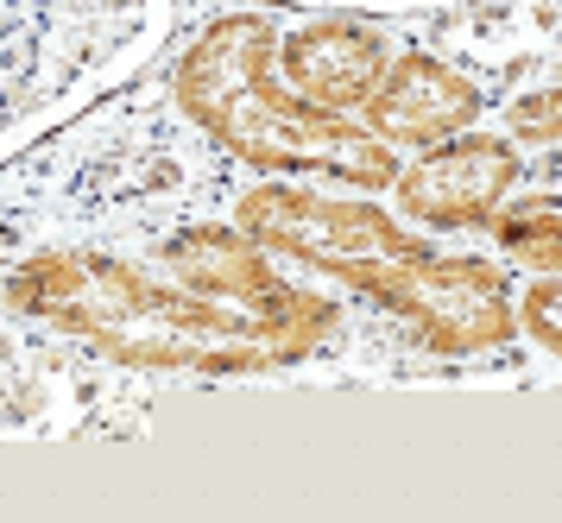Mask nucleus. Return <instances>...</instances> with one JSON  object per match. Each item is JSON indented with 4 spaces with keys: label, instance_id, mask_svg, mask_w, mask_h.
I'll return each mask as SVG.
<instances>
[{
    "label": "nucleus",
    "instance_id": "nucleus-8",
    "mask_svg": "<svg viewBox=\"0 0 562 523\" xmlns=\"http://www.w3.org/2000/svg\"><path fill=\"white\" fill-rule=\"evenodd\" d=\"M493 240L499 252H512V265L525 272H557L562 265V208L557 196H525L493 215Z\"/></svg>",
    "mask_w": 562,
    "mask_h": 523
},
{
    "label": "nucleus",
    "instance_id": "nucleus-1",
    "mask_svg": "<svg viewBox=\"0 0 562 523\" xmlns=\"http://www.w3.org/2000/svg\"><path fill=\"white\" fill-rule=\"evenodd\" d=\"M183 291L108 252H38L7 277L20 316L77 334L102 360L165 373H254L304 360L335 328V303L284 284L247 234L196 227L165 247Z\"/></svg>",
    "mask_w": 562,
    "mask_h": 523
},
{
    "label": "nucleus",
    "instance_id": "nucleus-10",
    "mask_svg": "<svg viewBox=\"0 0 562 523\" xmlns=\"http://www.w3.org/2000/svg\"><path fill=\"white\" fill-rule=\"evenodd\" d=\"M506 126H512V139L550 146V139H557V126H562V95L550 89V82H543V89H525V95H512Z\"/></svg>",
    "mask_w": 562,
    "mask_h": 523
},
{
    "label": "nucleus",
    "instance_id": "nucleus-6",
    "mask_svg": "<svg viewBox=\"0 0 562 523\" xmlns=\"http://www.w3.org/2000/svg\"><path fill=\"white\" fill-rule=\"evenodd\" d=\"M360 107H367V133L380 146H436L481 121V82L430 50H405L385 64V76Z\"/></svg>",
    "mask_w": 562,
    "mask_h": 523
},
{
    "label": "nucleus",
    "instance_id": "nucleus-7",
    "mask_svg": "<svg viewBox=\"0 0 562 523\" xmlns=\"http://www.w3.org/2000/svg\"><path fill=\"white\" fill-rule=\"evenodd\" d=\"M392 64V38L360 13H323L279 38V76L316 107H360Z\"/></svg>",
    "mask_w": 562,
    "mask_h": 523
},
{
    "label": "nucleus",
    "instance_id": "nucleus-11",
    "mask_svg": "<svg viewBox=\"0 0 562 523\" xmlns=\"http://www.w3.org/2000/svg\"><path fill=\"white\" fill-rule=\"evenodd\" d=\"M291 7H335V13H449L461 0H291Z\"/></svg>",
    "mask_w": 562,
    "mask_h": 523
},
{
    "label": "nucleus",
    "instance_id": "nucleus-3",
    "mask_svg": "<svg viewBox=\"0 0 562 523\" xmlns=\"http://www.w3.org/2000/svg\"><path fill=\"white\" fill-rule=\"evenodd\" d=\"M171 101L215 146L279 177H329L355 190H392L398 158L367 126L335 121L329 107L291 95L279 76V32L266 13L234 7L196 25L171 64Z\"/></svg>",
    "mask_w": 562,
    "mask_h": 523
},
{
    "label": "nucleus",
    "instance_id": "nucleus-4",
    "mask_svg": "<svg viewBox=\"0 0 562 523\" xmlns=\"http://www.w3.org/2000/svg\"><path fill=\"white\" fill-rule=\"evenodd\" d=\"M178 32V0H0V164L121 95Z\"/></svg>",
    "mask_w": 562,
    "mask_h": 523
},
{
    "label": "nucleus",
    "instance_id": "nucleus-5",
    "mask_svg": "<svg viewBox=\"0 0 562 523\" xmlns=\"http://www.w3.org/2000/svg\"><path fill=\"white\" fill-rule=\"evenodd\" d=\"M518 171H525V158H518L512 139L456 133V139H436L411 171L392 177V196L424 227H468L486 221L518 190Z\"/></svg>",
    "mask_w": 562,
    "mask_h": 523
},
{
    "label": "nucleus",
    "instance_id": "nucleus-9",
    "mask_svg": "<svg viewBox=\"0 0 562 523\" xmlns=\"http://www.w3.org/2000/svg\"><path fill=\"white\" fill-rule=\"evenodd\" d=\"M512 322H525V334H531L543 353L562 348V284H557V272H537V284L518 297V316H512Z\"/></svg>",
    "mask_w": 562,
    "mask_h": 523
},
{
    "label": "nucleus",
    "instance_id": "nucleus-2",
    "mask_svg": "<svg viewBox=\"0 0 562 523\" xmlns=\"http://www.w3.org/2000/svg\"><path fill=\"white\" fill-rule=\"evenodd\" d=\"M234 221L259 252L304 259L392 309L430 353L468 360L512 341V277L486 259H449L411 240L373 202H329L297 183H259L240 196Z\"/></svg>",
    "mask_w": 562,
    "mask_h": 523
}]
</instances>
